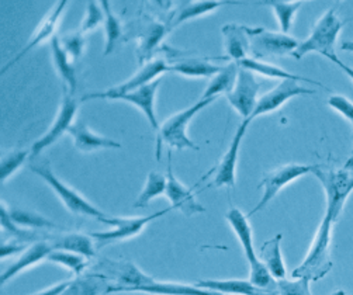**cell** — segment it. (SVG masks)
Wrapping results in <instances>:
<instances>
[{
  "label": "cell",
  "instance_id": "obj_1",
  "mask_svg": "<svg viewBox=\"0 0 353 295\" xmlns=\"http://www.w3.org/2000/svg\"><path fill=\"white\" fill-rule=\"evenodd\" d=\"M227 223L238 238L243 254L250 265V281L256 287L266 291H277V280L270 274L268 267L259 259L254 246V235L248 215H245L238 208H231L225 215Z\"/></svg>",
  "mask_w": 353,
  "mask_h": 295
},
{
  "label": "cell",
  "instance_id": "obj_2",
  "mask_svg": "<svg viewBox=\"0 0 353 295\" xmlns=\"http://www.w3.org/2000/svg\"><path fill=\"white\" fill-rule=\"evenodd\" d=\"M30 169L32 170V173H35L37 176H40L48 186L55 192V194L61 199L62 204L66 207L68 211H70L72 214L77 215H82L86 218H92L99 221V223L109 225V227H114L117 223L119 216H110L108 214H104L101 210H99L96 205H93L90 201H88L79 192H77L75 189H72L68 184H65L51 169L48 162H43V163H31Z\"/></svg>",
  "mask_w": 353,
  "mask_h": 295
},
{
  "label": "cell",
  "instance_id": "obj_3",
  "mask_svg": "<svg viewBox=\"0 0 353 295\" xmlns=\"http://www.w3.org/2000/svg\"><path fill=\"white\" fill-rule=\"evenodd\" d=\"M336 221L325 212L321 225L315 234V238L310 246L308 254L303 263L293 270L294 278H307L310 281L323 280L332 269L331 259V241L332 230Z\"/></svg>",
  "mask_w": 353,
  "mask_h": 295
},
{
  "label": "cell",
  "instance_id": "obj_4",
  "mask_svg": "<svg viewBox=\"0 0 353 295\" xmlns=\"http://www.w3.org/2000/svg\"><path fill=\"white\" fill-rule=\"evenodd\" d=\"M216 99H200L197 103L190 107L182 110V112L169 117L158 131L157 139V159L161 161V146L162 143L169 145L174 150H194L199 151L200 148L196 145L188 135V125L194 119L197 113L204 110L211 103H214Z\"/></svg>",
  "mask_w": 353,
  "mask_h": 295
},
{
  "label": "cell",
  "instance_id": "obj_5",
  "mask_svg": "<svg viewBox=\"0 0 353 295\" xmlns=\"http://www.w3.org/2000/svg\"><path fill=\"white\" fill-rule=\"evenodd\" d=\"M343 26L345 23L338 17L335 9L327 10L314 26L308 39L300 43L299 48L292 55L300 61L307 54L316 52L331 61L334 57H336L335 44Z\"/></svg>",
  "mask_w": 353,
  "mask_h": 295
},
{
  "label": "cell",
  "instance_id": "obj_6",
  "mask_svg": "<svg viewBox=\"0 0 353 295\" xmlns=\"http://www.w3.org/2000/svg\"><path fill=\"white\" fill-rule=\"evenodd\" d=\"M90 273L104 277L113 284L110 294L128 292L132 288L151 284L155 280L154 277L145 274L137 265L128 261L101 259L97 265L92 267Z\"/></svg>",
  "mask_w": 353,
  "mask_h": 295
},
{
  "label": "cell",
  "instance_id": "obj_7",
  "mask_svg": "<svg viewBox=\"0 0 353 295\" xmlns=\"http://www.w3.org/2000/svg\"><path fill=\"white\" fill-rule=\"evenodd\" d=\"M312 174L321 181V186L325 192L327 210L335 221L339 219L343 205L353 192V173L346 169H323L316 166Z\"/></svg>",
  "mask_w": 353,
  "mask_h": 295
},
{
  "label": "cell",
  "instance_id": "obj_8",
  "mask_svg": "<svg viewBox=\"0 0 353 295\" xmlns=\"http://www.w3.org/2000/svg\"><path fill=\"white\" fill-rule=\"evenodd\" d=\"M315 165H300V163H289L285 166H280L266 174L259 184V187L263 189V194L259 200V203L250 211L248 216H252L254 214L263 210L279 193L283 190L290 183L296 181L297 179L310 174L315 170Z\"/></svg>",
  "mask_w": 353,
  "mask_h": 295
},
{
  "label": "cell",
  "instance_id": "obj_9",
  "mask_svg": "<svg viewBox=\"0 0 353 295\" xmlns=\"http://www.w3.org/2000/svg\"><path fill=\"white\" fill-rule=\"evenodd\" d=\"M78 112V101L75 100L74 94L68 90V88L63 86V96L61 101L59 112L52 121L48 131L41 135L37 141H35L30 150L31 159L37 158L41 152H44L47 148H50L52 143H55L65 132L69 131V128L74 125V120Z\"/></svg>",
  "mask_w": 353,
  "mask_h": 295
},
{
  "label": "cell",
  "instance_id": "obj_10",
  "mask_svg": "<svg viewBox=\"0 0 353 295\" xmlns=\"http://www.w3.org/2000/svg\"><path fill=\"white\" fill-rule=\"evenodd\" d=\"M252 58L262 59L272 55L293 54L300 43L285 32H272L262 27H248Z\"/></svg>",
  "mask_w": 353,
  "mask_h": 295
},
{
  "label": "cell",
  "instance_id": "obj_11",
  "mask_svg": "<svg viewBox=\"0 0 353 295\" xmlns=\"http://www.w3.org/2000/svg\"><path fill=\"white\" fill-rule=\"evenodd\" d=\"M262 83L256 81L255 75L242 66H239L238 78L234 89L227 94V100L235 112L245 120H250L258 104V94Z\"/></svg>",
  "mask_w": 353,
  "mask_h": 295
},
{
  "label": "cell",
  "instance_id": "obj_12",
  "mask_svg": "<svg viewBox=\"0 0 353 295\" xmlns=\"http://www.w3.org/2000/svg\"><path fill=\"white\" fill-rule=\"evenodd\" d=\"M170 210H173V208L169 207L166 210H162V211L155 212L148 216H132V218H120L119 216L116 225L112 227V230L101 231V232H93L90 236L99 243V246H105V245H110L114 242L131 239L143 232L144 228L147 225H150L152 221H155L159 216L166 215Z\"/></svg>",
  "mask_w": 353,
  "mask_h": 295
},
{
  "label": "cell",
  "instance_id": "obj_13",
  "mask_svg": "<svg viewBox=\"0 0 353 295\" xmlns=\"http://www.w3.org/2000/svg\"><path fill=\"white\" fill-rule=\"evenodd\" d=\"M161 85V81L157 79L152 83L137 89L134 92L130 93H124V94H104L101 92H96V93H90L82 97V101L85 100H92V99H105V100H123L127 101L135 107H138L141 112H143L148 120V123L151 124V127L155 131H159V125H158V119L155 116V96L158 92V88Z\"/></svg>",
  "mask_w": 353,
  "mask_h": 295
},
{
  "label": "cell",
  "instance_id": "obj_14",
  "mask_svg": "<svg viewBox=\"0 0 353 295\" xmlns=\"http://www.w3.org/2000/svg\"><path fill=\"white\" fill-rule=\"evenodd\" d=\"M168 172H166V179H168V186H166V193L165 196L170 201V207L174 210H179L183 215L186 216H194L197 214L205 212V208L196 200L194 193L188 189L185 184L173 174V167H172V152L169 151L168 154Z\"/></svg>",
  "mask_w": 353,
  "mask_h": 295
},
{
  "label": "cell",
  "instance_id": "obj_15",
  "mask_svg": "<svg viewBox=\"0 0 353 295\" xmlns=\"http://www.w3.org/2000/svg\"><path fill=\"white\" fill-rule=\"evenodd\" d=\"M315 90L308 89L301 86L297 81H280V83L273 88L270 92L263 94L256 104L255 112L251 117V121L255 119L265 116L268 113L276 112L277 108H280L286 101H289L293 97L297 96H304V94H314Z\"/></svg>",
  "mask_w": 353,
  "mask_h": 295
},
{
  "label": "cell",
  "instance_id": "obj_16",
  "mask_svg": "<svg viewBox=\"0 0 353 295\" xmlns=\"http://www.w3.org/2000/svg\"><path fill=\"white\" fill-rule=\"evenodd\" d=\"M252 121L250 120H243V123L236 128L235 135L230 143V148L227 152L224 154L219 167L217 173L214 177V186L216 187H234L236 183V163H238V156H239V150H241V143L243 141V136L246 134V130H248L250 124Z\"/></svg>",
  "mask_w": 353,
  "mask_h": 295
},
{
  "label": "cell",
  "instance_id": "obj_17",
  "mask_svg": "<svg viewBox=\"0 0 353 295\" xmlns=\"http://www.w3.org/2000/svg\"><path fill=\"white\" fill-rule=\"evenodd\" d=\"M66 3L68 2H59L58 5H55L54 8H52V10L44 17V20L40 23V26L37 27V31H35L34 34H32V37L30 39V41L27 43V45L17 54V57L13 59V61H10L8 65H5L3 66V69H2V73H5V72H8L9 70V68H12L14 63H17L26 54H28L31 50H34L35 47L37 45H40V44H43V43H46L47 40H52L54 37H55V31H57V28H58V24H59V20H61V17H62V13H63V10H65V8H66Z\"/></svg>",
  "mask_w": 353,
  "mask_h": 295
},
{
  "label": "cell",
  "instance_id": "obj_18",
  "mask_svg": "<svg viewBox=\"0 0 353 295\" xmlns=\"http://www.w3.org/2000/svg\"><path fill=\"white\" fill-rule=\"evenodd\" d=\"M54 247L48 241H37L27 246L17 259L2 273V284H8L9 280L14 278L24 270L37 266L43 261H48V256Z\"/></svg>",
  "mask_w": 353,
  "mask_h": 295
},
{
  "label": "cell",
  "instance_id": "obj_19",
  "mask_svg": "<svg viewBox=\"0 0 353 295\" xmlns=\"http://www.w3.org/2000/svg\"><path fill=\"white\" fill-rule=\"evenodd\" d=\"M168 70H170V65H168L163 59L150 61L141 66L135 75L131 77L130 79H127L124 83H121L116 88H112L105 92H101V93H104V94H124V93L134 92L137 89H141V88L152 83Z\"/></svg>",
  "mask_w": 353,
  "mask_h": 295
},
{
  "label": "cell",
  "instance_id": "obj_20",
  "mask_svg": "<svg viewBox=\"0 0 353 295\" xmlns=\"http://www.w3.org/2000/svg\"><path fill=\"white\" fill-rule=\"evenodd\" d=\"M224 35V50L227 57L235 63L250 58L251 52V37L248 26L241 24H225L223 27Z\"/></svg>",
  "mask_w": 353,
  "mask_h": 295
},
{
  "label": "cell",
  "instance_id": "obj_21",
  "mask_svg": "<svg viewBox=\"0 0 353 295\" xmlns=\"http://www.w3.org/2000/svg\"><path fill=\"white\" fill-rule=\"evenodd\" d=\"M68 134L72 136L74 143L79 152H96L100 150H120L121 143L108 138L101 136L90 131L85 123L79 121L69 128Z\"/></svg>",
  "mask_w": 353,
  "mask_h": 295
},
{
  "label": "cell",
  "instance_id": "obj_22",
  "mask_svg": "<svg viewBox=\"0 0 353 295\" xmlns=\"http://www.w3.org/2000/svg\"><path fill=\"white\" fill-rule=\"evenodd\" d=\"M196 285L227 295H279V291L262 289L250 280H200Z\"/></svg>",
  "mask_w": 353,
  "mask_h": 295
},
{
  "label": "cell",
  "instance_id": "obj_23",
  "mask_svg": "<svg viewBox=\"0 0 353 295\" xmlns=\"http://www.w3.org/2000/svg\"><path fill=\"white\" fill-rule=\"evenodd\" d=\"M50 47H51V55H52L55 70L59 75L61 81L63 82V86L68 88L70 93L75 94L78 89V79H77V70L74 68V61L70 59V57L65 52L58 35H55L50 41Z\"/></svg>",
  "mask_w": 353,
  "mask_h": 295
},
{
  "label": "cell",
  "instance_id": "obj_24",
  "mask_svg": "<svg viewBox=\"0 0 353 295\" xmlns=\"http://www.w3.org/2000/svg\"><path fill=\"white\" fill-rule=\"evenodd\" d=\"M48 238H51L52 242L50 243L55 250L72 252V253L85 256L89 261L96 256L92 236H88L79 232H65L58 235H48Z\"/></svg>",
  "mask_w": 353,
  "mask_h": 295
},
{
  "label": "cell",
  "instance_id": "obj_25",
  "mask_svg": "<svg viewBox=\"0 0 353 295\" xmlns=\"http://www.w3.org/2000/svg\"><path fill=\"white\" fill-rule=\"evenodd\" d=\"M128 292H144L151 295H223L220 292L204 289L197 285H192L186 283L157 281V280H154L151 284L132 288Z\"/></svg>",
  "mask_w": 353,
  "mask_h": 295
},
{
  "label": "cell",
  "instance_id": "obj_26",
  "mask_svg": "<svg viewBox=\"0 0 353 295\" xmlns=\"http://www.w3.org/2000/svg\"><path fill=\"white\" fill-rule=\"evenodd\" d=\"M281 239H283V236L277 234L274 238L266 241L262 245L259 254V259L276 280H283L288 274L283 254H281Z\"/></svg>",
  "mask_w": 353,
  "mask_h": 295
},
{
  "label": "cell",
  "instance_id": "obj_27",
  "mask_svg": "<svg viewBox=\"0 0 353 295\" xmlns=\"http://www.w3.org/2000/svg\"><path fill=\"white\" fill-rule=\"evenodd\" d=\"M113 284L93 273L82 274L75 280H70L69 287L62 295H108Z\"/></svg>",
  "mask_w": 353,
  "mask_h": 295
},
{
  "label": "cell",
  "instance_id": "obj_28",
  "mask_svg": "<svg viewBox=\"0 0 353 295\" xmlns=\"http://www.w3.org/2000/svg\"><path fill=\"white\" fill-rule=\"evenodd\" d=\"M239 66L251 70L252 73H259V75H263L266 78H272V79H280V81H297V82H308V83H316L320 88H325L324 85H321L320 82H314L311 79H307V78H303V77H299V75H294V73L286 70V69H281L276 65H272V63H268V62H263V61H259V59H255V58H246L243 59L242 62L238 63Z\"/></svg>",
  "mask_w": 353,
  "mask_h": 295
},
{
  "label": "cell",
  "instance_id": "obj_29",
  "mask_svg": "<svg viewBox=\"0 0 353 295\" xmlns=\"http://www.w3.org/2000/svg\"><path fill=\"white\" fill-rule=\"evenodd\" d=\"M223 69L224 66H217L201 58H188L170 65L172 72L188 78H214Z\"/></svg>",
  "mask_w": 353,
  "mask_h": 295
},
{
  "label": "cell",
  "instance_id": "obj_30",
  "mask_svg": "<svg viewBox=\"0 0 353 295\" xmlns=\"http://www.w3.org/2000/svg\"><path fill=\"white\" fill-rule=\"evenodd\" d=\"M168 28L165 24L158 21H150L139 32V48H138V59L139 65L143 66L144 62L151 57V54L157 50L165 37Z\"/></svg>",
  "mask_w": 353,
  "mask_h": 295
},
{
  "label": "cell",
  "instance_id": "obj_31",
  "mask_svg": "<svg viewBox=\"0 0 353 295\" xmlns=\"http://www.w3.org/2000/svg\"><path fill=\"white\" fill-rule=\"evenodd\" d=\"M238 72H239V65L235 62L224 66V69L219 73V75L211 78L201 99H217L220 94L227 96L236 83Z\"/></svg>",
  "mask_w": 353,
  "mask_h": 295
},
{
  "label": "cell",
  "instance_id": "obj_32",
  "mask_svg": "<svg viewBox=\"0 0 353 295\" xmlns=\"http://www.w3.org/2000/svg\"><path fill=\"white\" fill-rule=\"evenodd\" d=\"M9 215L13 223L23 228V230H61L59 225H57L52 221H50L47 216H43L41 214H37L28 210H20V208H9Z\"/></svg>",
  "mask_w": 353,
  "mask_h": 295
},
{
  "label": "cell",
  "instance_id": "obj_33",
  "mask_svg": "<svg viewBox=\"0 0 353 295\" xmlns=\"http://www.w3.org/2000/svg\"><path fill=\"white\" fill-rule=\"evenodd\" d=\"M101 8L104 12V32H105V45L104 55H110L120 39L123 37V27L114 12L112 10V5L108 0H103Z\"/></svg>",
  "mask_w": 353,
  "mask_h": 295
},
{
  "label": "cell",
  "instance_id": "obj_34",
  "mask_svg": "<svg viewBox=\"0 0 353 295\" xmlns=\"http://www.w3.org/2000/svg\"><path fill=\"white\" fill-rule=\"evenodd\" d=\"M166 186H168V179L166 176L158 173V172H150L145 186L141 190L138 199L134 203L135 208H144L151 203L152 200L165 196L166 193Z\"/></svg>",
  "mask_w": 353,
  "mask_h": 295
},
{
  "label": "cell",
  "instance_id": "obj_35",
  "mask_svg": "<svg viewBox=\"0 0 353 295\" xmlns=\"http://www.w3.org/2000/svg\"><path fill=\"white\" fill-rule=\"evenodd\" d=\"M88 261L89 259H86L85 256H81L72 252H66V250H55V249L48 256V262L68 269L70 273L78 277L86 273L88 265H89Z\"/></svg>",
  "mask_w": 353,
  "mask_h": 295
},
{
  "label": "cell",
  "instance_id": "obj_36",
  "mask_svg": "<svg viewBox=\"0 0 353 295\" xmlns=\"http://www.w3.org/2000/svg\"><path fill=\"white\" fill-rule=\"evenodd\" d=\"M221 6V2H185V5L176 12L174 19L172 20V27L179 26L181 23H185L192 19H197L203 14H208Z\"/></svg>",
  "mask_w": 353,
  "mask_h": 295
},
{
  "label": "cell",
  "instance_id": "obj_37",
  "mask_svg": "<svg viewBox=\"0 0 353 295\" xmlns=\"http://www.w3.org/2000/svg\"><path fill=\"white\" fill-rule=\"evenodd\" d=\"M265 5H269L273 10L281 32L289 34L296 13L303 6V2H265Z\"/></svg>",
  "mask_w": 353,
  "mask_h": 295
},
{
  "label": "cell",
  "instance_id": "obj_38",
  "mask_svg": "<svg viewBox=\"0 0 353 295\" xmlns=\"http://www.w3.org/2000/svg\"><path fill=\"white\" fill-rule=\"evenodd\" d=\"M28 155H31L28 151L14 150L2 158V163H0V180L2 183H6L24 165Z\"/></svg>",
  "mask_w": 353,
  "mask_h": 295
},
{
  "label": "cell",
  "instance_id": "obj_39",
  "mask_svg": "<svg viewBox=\"0 0 353 295\" xmlns=\"http://www.w3.org/2000/svg\"><path fill=\"white\" fill-rule=\"evenodd\" d=\"M310 280L294 278V280H277L279 295H312L310 289Z\"/></svg>",
  "mask_w": 353,
  "mask_h": 295
},
{
  "label": "cell",
  "instance_id": "obj_40",
  "mask_svg": "<svg viewBox=\"0 0 353 295\" xmlns=\"http://www.w3.org/2000/svg\"><path fill=\"white\" fill-rule=\"evenodd\" d=\"M61 44H62L65 52L70 57V59L75 62L83 54L85 37L81 31H77V32H72V34H66L61 39Z\"/></svg>",
  "mask_w": 353,
  "mask_h": 295
},
{
  "label": "cell",
  "instance_id": "obj_41",
  "mask_svg": "<svg viewBox=\"0 0 353 295\" xmlns=\"http://www.w3.org/2000/svg\"><path fill=\"white\" fill-rule=\"evenodd\" d=\"M0 215H2V228L10 234L16 241H31L32 238L37 239V235L31 234L28 230H23L20 227H17L10 215H9V210H8V204L2 203V208H0Z\"/></svg>",
  "mask_w": 353,
  "mask_h": 295
},
{
  "label": "cell",
  "instance_id": "obj_42",
  "mask_svg": "<svg viewBox=\"0 0 353 295\" xmlns=\"http://www.w3.org/2000/svg\"><path fill=\"white\" fill-rule=\"evenodd\" d=\"M100 24H104V12L97 2H89L86 8V16L81 27V32H89L96 30Z\"/></svg>",
  "mask_w": 353,
  "mask_h": 295
},
{
  "label": "cell",
  "instance_id": "obj_43",
  "mask_svg": "<svg viewBox=\"0 0 353 295\" xmlns=\"http://www.w3.org/2000/svg\"><path fill=\"white\" fill-rule=\"evenodd\" d=\"M328 105L332 107L343 119H346L352 125V138H353V103L341 94H334L328 99Z\"/></svg>",
  "mask_w": 353,
  "mask_h": 295
},
{
  "label": "cell",
  "instance_id": "obj_44",
  "mask_svg": "<svg viewBox=\"0 0 353 295\" xmlns=\"http://www.w3.org/2000/svg\"><path fill=\"white\" fill-rule=\"evenodd\" d=\"M70 281H63V283H58V284H54L40 292H35V294H31V295H62L63 291L69 287Z\"/></svg>",
  "mask_w": 353,
  "mask_h": 295
},
{
  "label": "cell",
  "instance_id": "obj_45",
  "mask_svg": "<svg viewBox=\"0 0 353 295\" xmlns=\"http://www.w3.org/2000/svg\"><path fill=\"white\" fill-rule=\"evenodd\" d=\"M21 250H26V246L24 245H17V243H8L5 242L2 245V259H6V257H9L10 254H14L17 252H21Z\"/></svg>",
  "mask_w": 353,
  "mask_h": 295
},
{
  "label": "cell",
  "instance_id": "obj_46",
  "mask_svg": "<svg viewBox=\"0 0 353 295\" xmlns=\"http://www.w3.org/2000/svg\"><path fill=\"white\" fill-rule=\"evenodd\" d=\"M331 62H334L336 66H339V68H341V70H343V73H346V75L353 81V68H350V66H349V65H346L345 62L339 61L338 55H336V57H334V58L331 59Z\"/></svg>",
  "mask_w": 353,
  "mask_h": 295
},
{
  "label": "cell",
  "instance_id": "obj_47",
  "mask_svg": "<svg viewBox=\"0 0 353 295\" xmlns=\"http://www.w3.org/2000/svg\"><path fill=\"white\" fill-rule=\"evenodd\" d=\"M341 48H342L343 51H349V52H353V41H345V43H342Z\"/></svg>",
  "mask_w": 353,
  "mask_h": 295
},
{
  "label": "cell",
  "instance_id": "obj_48",
  "mask_svg": "<svg viewBox=\"0 0 353 295\" xmlns=\"http://www.w3.org/2000/svg\"><path fill=\"white\" fill-rule=\"evenodd\" d=\"M343 169H346V170H349V172H353V154H352L350 158L346 161Z\"/></svg>",
  "mask_w": 353,
  "mask_h": 295
},
{
  "label": "cell",
  "instance_id": "obj_49",
  "mask_svg": "<svg viewBox=\"0 0 353 295\" xmlns=\"http://www.w3.org/2000/svg\"><path fill=\"white\" fill-rule=\"evenodd\" d=\"M330 295H346V294H345V291L339 289V291H335V292H332V294H330Z\"/></svg>",
  "mask_w": 353,
  "mask_h": 295
},
{
  "label": "cell",
  "instance_id": "obj_50",
  "mask_svg": "<svg viewBox=\"0 0 353 295\" xmlns=\"http://www.w3.org/2000/svg\"><path fill=\"white\" fill-rule=\"evenodd\" d=\"M223 295H227V294H223Z\"/></svg>",
  "mask_w": 353,
  "mask_h": 295
}]
</instances>
